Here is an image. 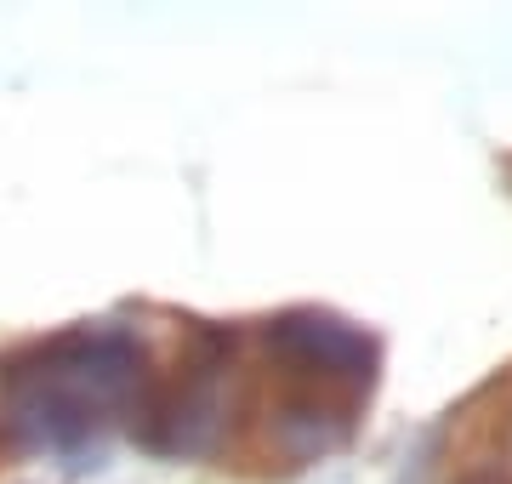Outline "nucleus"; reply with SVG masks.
Masks as SVG:
<instances>
[{"label":"nucleus","instance_id":"obj_1","mask_svg":"<svg viewBox=\"0 0 512 484\" xmlns=\"http://www.w3.org/2000/svg\"><path fill=\"white\" fill-rule=\"evenodd\" d=\"M143 399V354L126 331H63L0 359V410L18 439L74 450Z\"/></svg>","mask_w":512,"mask_h":484},{"label":"nucleus","instance_id":"obj_2","mask_svg":"<svg viewBox=\"0 0 512 484\" xmlns=\"http://www.w3.org/2000/svg\"><path fill=\"white\" fill-rule=\"evenodd\" d=\"M239 336L222 325H200L171 382L137 399L131 433L160 456H211L228 428V388H234Z\"/></svg>","mask_w":512,"mask_h":484},{"label":"nucleus","instance_id":"obj_3","mask_svg":"<svg viewBox=\"0 0 512 484\" xmlns=\"http://www.w3.org/2000/svg\"><path fill=\"white\" fill-rule=\"evenodd\" d=\"M262 348L279 365V376L302 393H325L336 405H365L370 382H376V336L348 325L336 314H319V308H291L262 325Z\"/></svg>","mask_w":512,"mask_h":484}]
</instances>
